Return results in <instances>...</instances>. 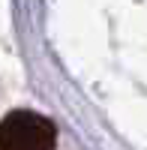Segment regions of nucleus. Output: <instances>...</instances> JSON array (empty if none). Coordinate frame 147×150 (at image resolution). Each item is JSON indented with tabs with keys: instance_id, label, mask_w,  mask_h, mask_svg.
Segmentation results:
<instances>
[{
	"instance_id": "nucleus-1",
	"label": "nucleus",
	"mask_w": 147,
	"mask_h": 150,
	"mask_svg": "<svg viewBox=\"0 0 147 150\" xmlns=\"http://www.w3.org/2000/svg\"><path fill=\"white\" fill-rule=\"evenodd\" d=\"M57 129L36 111H9L0 120V150H54Z\"/></svg>"
}]
</instances>
